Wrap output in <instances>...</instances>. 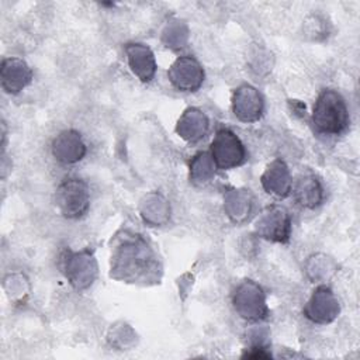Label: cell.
I'll return each instance as SVG.
<instances>
[{
	"label": "cell",
	"mask_w": 360,
	"mask_h": 360,
	"mask_svg": "<svg viewBox=\"0 0 360 360\" xmlns=\"http://www.w3.org/2000/svg\"><path fill=\"white\" fill-rule=\"evenodd\" d=\"M152 249L139 235H131L120 242L111 256V276L121 280L138 281L156 270Z\"/></svg>",
	"instance_id": "obj_1"
},
{
	"label": "cell",
	"mask_w": 360,
	"mask_h": 360,
	"mask_svg": "<svg viewBox=\"0 0 360 360\" xmlns=\"http://www.w3.org/2000/svg\"><path fill=\"white\" fill-rule=\"evenodd\" d=\"M312 124L319 134L339 135L349 125V111L345 98L332 89L322 90L312 110Z\"/></svg>",
	"instance_id": "obj_2"
},
{
	"label": "cell",
	"mask_w": 360,
	"mask_h": 360,
	"mask_svg": "<svg viewBox=\"0 0 360 360\" xmlns=\"http://www.w3.org/2000/svg\"><path fill=\"white\" fill-rule=\"evenodd\" d=\"M55 202L65 218L83 217L90 207V193L86 181L79 177L65 179L56 188Z\"/></svg>",
	"instance_id": "obj_3"
},
{
	"label": "cell",
	"mask_w": 360,
	"mask_h": 360,
	"mask_svg": "<svg viewBox=\"0 0 360 360\" xmlns=\"http://www.w3.org/2000/svg\"><path fill=\"white\" fill-rule=\"evenodd\" d=\"M62 271L70 285L79 291L89 288L97 277V262L91 250H65L62 257Z\"/></svg>",
	"instance_id": "obj_4"
},
{
	"label": "cell",
	"mask_w": 360,
	"mask_h": 360,
	"mask_svg": "<svg viewBox=\"0 0 360 360\" xmlns=\"http://www.w3.org/2000/svg\"><path fill=\"white\" fill-rule=\"evenodd\" d=\"M232 304L239 316L246 321L257 322L269 315L266 294L253 280H243L236 285L232 294Z\"/></svg>",
	"instance_id": "obj_5"
},
{
	"label": "cell",
	"mask_w": 360,
	"mask_h": 360,
	"mask_svg": "<svg viewBox=\"0 0 360 360\" xmlns=\"http://www.w3.org/2000/svg\"><path fill=\"white\" fill-rule=\"evenodd\" d=\"M211 158L221 170H229L240 166L246 160V149L238 135L228 129L221 128L217 131L210 149Z\"/></svg>",
	"instance_id": "obj_6"
},
{
	"label": "cell",
	"mask_w": 360,
	"mask_h": 360,
	"mask_svg": "<svg viewBox=\"0 0 360 360\" xmlns=\"http://www.w3.org/2000/svg\"><path fill=\"white\" fill-rule=\"evenodd\" d=\"M255 232L267 240L285 243L291 233V218L280 205L266 207L255 224Z\"/></svg>",
	"instance_id": "obj_7"
},
{
	"label": "cell",
	"mask_w": 360,
	"mask_h": 360,
	"mask_svg": "<svg viewBox=\"0 0 360 360\" xmlns=\"http://www.w3.org/2000/svg\"><path fill=\"white\" fill-rule=\"evenodd\" d=\"M204 69L201 63L190 55L179 56L167 70L170 83L180 91H195L204 82Z\"/></svg>",
	"instance_id": "obj_8"
},
{
	"label": "cell",
	"mask_w": 360,
	"mask_h": 360,
	"mask_svg": "<svg viewBox=\"0 0 360 360\" xmlns=\"http://www.w3.org/2000/svg\"><path fill=\"white\" fill-rule=\"evenodd\" d=\"M340 307L333 291L326 285H318L304 307V315L315 323H330L339 315Z\"/></svg>",
	"instance_id": "obj_9"
},
{
	"label": "cell",
	"mask_w": 360,
	"mask_h": 360,
	"mask_svg": "<svg viewBox=\"0 0 360 360\" xmlns=\"http://www.w3.org/2000/svg\"><path fill=\"white\" fill-rule=\"evenodd\" d=\"M264 103L259 90L250 84H240L232 96L233 115L246 124L256 122L263 114Z\"/></svg>",
	"instance_id": "obj_10"
},
{
	"label": "cell",
	"mask_w": 360,
	"mask_h": 360,
	"mask_svg": "<svg viewBox=\"0 0 360 360\" xmlns=\"http://www.w3.org/2000/svg\"><path fill=\"white\" fill-rule=\"evenodd\" d=\"M32 69L20 58H4L0 66L1 87L8 94H18L32 80Z\"/></svg>",
	"instance_id": "obj_11"
},
{
	"label": "cell",
	"mask_w": 360,
	"mask_h": 360,
	"mask_svg": "<svg viewBox=\"0 0 360 360\" xmlns=\"http://www.w3.org/2000/svg\"><path fill=\"white\" fill-rule=\"evenodd\" d=\"M86 152V143L82 135L75 129H65L59 132L52 141V155L60 163H77L84 158Z\"/></svg>",
	"instance_id": "obj_12"
},
{
	"label": "cell",
	"mask_w": 360,
	"mask_h": 360,
	"mask_svg": "<svg viewBox=\"0 0 360 360\" xmlns=\"http://www.w3.org/2000/svg\"><path fill=\"white\" fill-rule=\"evenodd\" d=\"M125 55L132 73L143 83L150 82L156 73V59L152 49L145 44H128Z\"/></svg>",
	"instance_id": "obj_13"
},
{
	"label": "cell",
	"mask_w": 360,
	"mask_h": 360,
	"mask_svg": "<svg viewBox=\"0 0 360 360\" xmlns=\"http://www.w3.org/2000/svg\"><path fill=\"white\" fill-rule=\"evenodd\" d=\"M262 187L266 193L276 197H287L292 188V179L287 163L281 159L273 160L260 177Z\"/></svg>",
	"instance_id": "obj_14"
},
{
	"label": "cell",
	"mask_w": 360,
	"mask_h": 360,
	"mask_svg": "<svg viewBox=\"0 0 360 360\" xmlns=\"http://www.w3.org/2000/svg\"><path fill=\"white\" fill-rule=\"evenodd\" d=\"M210 128V121L205 112L200 108L190 107L179 118L176 124L177 135L188 143H195L205 136Z\"/></svg>",
	"instance_id": "obj_15"
},
{
	"label": "cell",
	"mask_w": 360,
	"mask_h": 360,
	"mask_svg": "<svg viewBox=\"0 0 360 360\" xmlns=\"http://www.w3.org/2000/svg\"><path fill=\"white\" fill-rule=\"evenodd\" d=\"M295 201L304 208H315L323 200V188L321 181L311 173L301 174L294 186Z\"/></svg>",
	"instance_id": "obj_16"
},
{
	"label": "cell",
	"mask_w": 360,
	"mask_h": 360,
	"mask_svg": "<svg viewBox=\"0 0 360 360\" xmlns=\"http://www.w3.org/2000/svg\"><path fill=\"white\" fill-rule=\"evenodd\" d=\"M141 217L146 224L159 226L167 222L170 217V205L167 200L159 193H150L141 201Z\"/></svg>",
	"instance_id": "obj_17"
},
{
	"label": "cell",
	"mask_w": 360,
	"mask_h": 360,
	"mask_svg": "<svg viewBox=\"0 0 360 360\" xmlns=\"http://www.w3.org/2000/svg\"><path fill=\"white\" fill-rule=\"evenodd\" d=\"M224 208L233 222H243L252 212L253 197L249 190H231L225 194Z\"/></svg>",
	"instance_id": "obj_18"
},
{
	"label": "cell",
	"mask_w": 360,
	"mask_h": 360,
	"mask_svg": "<svg viewBox=\"0 0 360 360\" xmlns=\"http://www.w3.org/2000/svg\"><path fill=\"white\" fill-rule=\"evenodd\" d=\"M215 163L210 152H200L190 160V180L195 184L210 181L215 174Z\"/></svg>",
	"instance_id": "obj_19"
},
{
	"label": "cell",
	"mask_w": 360,
	"mask_h": 360,
	"mask_svg": "<svg viewBox=\"0 0 360 360\" xmlns=\"http://www.w3.org/2000/svg\"><path fill=\"white\" fill-rule=\"evenodd\" d=\"M187 37H188L187 25L179 20L170 21L163 31V42L166 44V46L174 48V49L184 46Z\"/></svg>",
	"instance_id": "obj_20"
},
{
	"label": "cell",
	"mask_w": 360,
	"mask_h": 360,
	"mask_svg": "<svg viewBox=\"0 0 360 360\" xmlns=\"http://www.w3.org/2000/svg\"><path fill=\"white\" fill-rule=\"evenodd\" d=\"M243 359H270L271 354L266 350V347H263L262 345H256L253 347H250L249 350H246V353L242 354Z\"/></svg>",
	"instance_id": "obj_21"
}]
</instances>
